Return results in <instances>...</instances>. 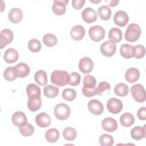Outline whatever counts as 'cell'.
Returning a JSON list of instances; mask_svg holds the SVG:
<instances>
[{
  "label": "cell",
  "instance_id": "cell-10",
  "mask_svg": "<svg viewBox=\"0 0 146 146\" xmlns=\"http://www.w3.org/2000/svg\"><path fill=\"white\" fill-rule=\"evenodd\" d=\"M78 67L82 73L88 74L94 68V63L90 58L84 57L80 59Z\"/></svg>",
  "mask_w": 146,
  "mask_h": 146
},
{
  "label": "cell",
  "instance_id": "cell-7",
  "mask_svg": "<svg viewBox=\"0 0 146 146\" xmlns=\"http://www.w3.org/2000/svg\"><path fill=\"white\" fill-rule=\"evenodd\" d=\"M107 108L110 112L116 114L121 111L123 109V103L119 99L112 98L107 101Z\"/></svg>",
  "mask_w": 146,
  "mask_h": 146
},
{
  "label": "cell",
  "instance_id": "cell-9",
  "mask_svg": "<svg viewBox=\"0 0 146 146\" xmlns=\"http://www.w3.org/2000/svg\"><path fill=\"white\" fill-rule=\"evenodd\" d=\"M113 21L117 26L124 27L129 21L128 15L123 10H119L114 15Z\"/></svg>",
  "mask_w": 146,
  "mask_h": 146
},
{
  "label": "cell",
  "instance_id": "cell-21",
  "mask_svg": "<svg viewBox=\"0 0 146 146\" xmlns=\"http://www.w3.org/2000/svg\"><path fill=\"white\" fill-rule=\"evenodd\" d=\"M120 53L121 56L125 59L131 58L134 56V47L130 44H123L120 48Z\"/></svg>",
  "mask_w": 146,
  "mask_h": 146
},
{
  "label": "cell",
  "instance_id": "cell-32",
  "mask_svg": "<svg viewBox=\"0 0 146 146\" xmlns=\"http://www.w3.org/2000/svg\"><path fill=\"white\" fill-rule=\"evenodd\" d=\"M5 79L8 81H13L18 77L15 67H9L6 68L3 72Z\"/></svg>",
  "mask_w": 146,
  "mask_h": 146
},
{
  "label": "cell",
  "instance_id": "cell-28",
  "mask_svg": "<svg viewBox=\"0 0 146 146\" xmlns=\"http://www.w3.org/2000/svg\"><path fill=\"white\" fill-rule=\"evenodd\" d=\"M59 137V132L55 128H51L45 133V138L49 143H55Z\"/></svg>",
  "mask_w": 146,
  "mask_h": 146
},
{
  "label": "cell",
  "instance_id": "cell-31",
  "mask_svg": "<svg viewBox=\"0 0 146 146\" xmlns=\"http://www.w3.org/2000/svg\"><path fill=\"white\" fill-rule=\"evenodd\" d=\"M43 93L47 98H54L58 95L59 89L58 87L52 85H48L44 87Z\"/></svg>",
  "mask_w": 146,
  "mask_h": 146
},
{
  "label": "cell",
  "instance_id": "cell-46",
  "mask_svg": "<svg viewBox=\"0 0 146 146\" xmlns=\"http://www.w3.org/2000/svg\"><path fill=\"white\" fill-rule=\"evenodd\" d=\"M138 118L141 120H145L146 119V108L143 107L139 108L137 112Z\"/></svg>",
  "mask_w": 146,
  "mask_h": 146
},
{
  "label": "cell",
  "instance_id": "cell-15",
  "mask_svg": "<svg viewBox=\"0 0 146 146\" xmlns=\"http://www.w3.org/2000/svg\"><path fill=\"white\" fill-rule=\"evenodd\" d=\"M35 123L39 127L41 128H46L50 125L51 123V119L47 113L41 112L35 116Z\"/></svg>",
  "mask_w": 146,
  "mask_h": 146
},
{
  "label": "cell",
  "instance_id": "cell-37",
  "mask_svg": "<svg viewBox=\"0 0 146 146\" xmlns=\"http://www.w3.org/2000/svg\"><path fill=\"white\" fill-rule=\"evenodd\" d=\"M19 132L22 136L28 137L33 134L34 132V128L32 124L27 122L25 125L19 127Z\"/></svg>",
  "mask_w": 146,
  "mask_h": 146
},
{
  "label": "cell",
  "instance_id": "cell-1",
  "mask_svg": "<svg viewBox=\"0 0 146 146\" xmlns=\"http://www.w3.org/2000/svg\"><path fill=\"white\" fill-rule=\"evenodd\" d=\"M70 80V75L64 70H55L51 75V83L59 87H63L68 84Z\"/></svg>",
  "mask_w": 146,
  "mask_h": 146
},
{
  "label": "cell",
  "instance_id": "cell-2",
  "mask_svg": "<svg viewBox=\"0 0 146 146\" xmlns=\"http://www.w3.org/2000/svg\"><path fill=\"white\" fill-rule=\"evenodd\" d=\"M141 29L136 23L129 24L124 33V37L127 41L134 42L139 39L141 35Z\"/></svg>",
  "mask_w": 146,
  "mask_h": 146
},
{
  "label": "cell",
  "instance_id": "cell-4",
  "mask_svg": "<svg viewBox=\"0 0 146 146\" xmlns=\"http://www.w3.org/2000/svg\"><path fill=\"white\" fill-rule=\"evenodd\" d=\"M131 93L133 99L137 102H144L146 99V94L144 87L140 84H136L131 88Z\"/></svg>",
  "mask_w": 146,
  "mask_h": 146
},
{
  "label": "cell",
  "instance_id": "cell-16",
  "mask_svg": "<svg viewBox=\"0 0 146 146\" xmlns=\"http://www.w3.org/2000/svg\"><path fill=\"white\" fill-rule=\"evenodd\" d=\"M42 100L40 96H33L28 97L27 107L33 112L38 111L41 107Z\"/></svg>",
  "mask_w": 146,
  "mask_h": 146
},
{
  "label": "cell",
  "instance_id": "cell-6",
  "mask_svg": "<svg viewBox=\"0 0 146 146\" xmlns=\"http://www.w3.org/2000/svg\"><path fill=\"white\" fill-rule=\"evenodd\" d=\"M100 50L103 55L106 57H111L113 56L116 52V43L110 40H107L101 44Z\"/></svg>",
  "mask_w": 146,
  "mask_h": 146
},
{
  "label": "cell",
  "instance_id": "cell-13",
  "mask_svg": "<svg viewBox=\"0 0 146 146\" xmlns=\"http://www.w3.org/2000/svg\"><path fill=\"white\" fill-rule=\"evenodd\" d=\"M82 17L84 21L88 23H91L97 19L98 15L92 8L86 7L82 13Z\"/></svg>",
  "mask_w": 146,
  "mask_h": 146
},
{
  "label": "cell",
  "instance_id": "cell-3",
  "mask_svg": "<svg viewBox=\"0 0 146 146\" xmlns=\"http://www.w3.org/2000/svg\"><path fill=\"white\" fill-rule=\"evenodd\" d=\"M71 110L68 105L60 103L58 104L54 111L55 116L60 120H64L68 118L70 115Z\"/></svg>",
  "mask_w": 146,
  "mask_h": 146
},
{
  "label": "cell",
  "instance_id": "cell-25",
  "mask_svg": "<svg viewBox=\"0 0 146 146\" xmlns=\"http://www.w3.org/2000/svg\"><path fill=\"white\" fill-rule=\"evenodd\" d=\"M15 68L17 72L18 77L19 78H25L27 76L30 72L29 66L25 63H18L15 66Z\"/></svg>",
  "mask_w": 146,
  "mask_h": 146
},
{
  "label": "cell",
  "instance_id": "cell-36",
  "mask_svg": "<svg viewBox=\"0 0 146 146\" xmlns=\"http://www.w3.org/2000/svg\"><path fill=\"white\" fill-rule=\"evenodd\" d=\"M26 92L28 97L33 96H40L41 95L40 88L38 86L34 83L29 84L26 87Z\"/></svg>",
  "mask_w": 146,
  "mask_h": 146
},
{
  "label": "cell",
  "instance_id": "cell-20",
  "mask_svg": "<svg viewBox=\"0 0 146 146\" xmlns=\"http://www.w3.org/2000/svg\"><path fill=\"white\" fill-rule=\"evenodd\" d=\"M131 136L133 139L137 140L145 138L146 136L145 125H144L143 127L136 126L133 127L131 130Z\"/></svg>",
  "mask_w": 146,
  "mask_h": 146
},
{
  "label": "cell",
  "instance_id": "cell-8",
  "mask_svg": "<svg viewBox=\"0 0 146 146\" xmlns=\"http://www.w3.org/2000/svg\"><path fill=\"white\" fill-rule=\"evenodd\" d=\"M14 38L13 31L8 29L2 30L0 34V48L2 49L10 43Z\"/></svg>",
  "mask_w": 146,
  "mask_h": 146
},
{
  "label": "cell",
  "instance_id": "cell-19",
  "mask_svg": "<svg viewBox=\"0 0 146 146\" xmlns=\"http://www.w3.org/2000/svg\"><path fill=\"white\" fill-rule=\"evenodd\" d=\"M70 35L74 40H80L85 35V29L81 25H76L71 29Z\"/></svg>",
  "mask_w": 146,
  "mask_h": 146
},
{
  "label": "cell",
  "instance_id": "cell-22",
  "mask_svg": "<svg viewBox=\"0 0 146 146\" xmlns=\"http://www.w3.org/2000/svg\"><path fill=\"white\" fill-rule=\"evenodd\" d=\"M140 72L136 68L131 67L128 69L125 74V78L126 80L130 83H133L136 82L139 78Z\"/></svg>",
  "mask_w": 146,
  "mask_h": 146
},
{
  "label": "cell",
  "instance_id": "cell-26",
  "mask_svg": "<svg viewBox=\"0 0 146 146\" xmlns=\"http://www.w3.org/2000/svg\"><path fill=\"white\" fill-rule=\"evenodd\" d=\"M120 121L123 126L129 127L134 124L135 118L132 113L129 112H125L121 115Z\"/></svg>",
  "mask_w": 146,
  "mask_h": 146
},
{
  "label": "cell",
  "instance_id": "cell-42",
  "mask_svg": "<svg viewBox=\"0 0 146 146\" xmlns=\"http://www.w3.org/2000/svg\"><path fill=\"white\" fill-rule=\"evenodd\" d=\"M134 56L136 59H141L143 58L145 53V48L143 45L137 44L134 47Z\"/></svg>",
  "mask_w": 146,
  "mask_h": 146
},
{
  "label": "cell",
  "instance_id": "cell-35",
  "mask_svg": "<svg viewBox=\"0 0 146 146\" xmlns=\"http://www.w3.org/2000/svg\"><path fill=\"white\" fill-rule=\"evenodd\" d=\"M77 136V132L75 129L72 127H66L63 131V136L68 141H73Z\"/></svg>",
  "mask_w": 146,
  "mask_h": 146
},
{
  "label": "cell",
  "instance_id": "cell-43",
  "mask_svg": "<svg viewBox=\"0 0 146 146\" xmlns=\"http://www.w3.org/2000/svg\"><path fill=\"white\" fill-rule=\"evenodd\" d=\"M70 80L68 84L72 86H76L79 84L81 79V76L79 74L76 72H72L70 74Z\"/></svg>",
  "mask_w": 146,
  "mask_h": 146
},
{
  "label": "cell",
  "instance_id": "cell-29",
  "mask_svg": "<svg viewBox=\"0 0 146 146\" xmlns=\"http://www.w3.org/2000/svg\"><path fill=\"white\" fill-rule=\"evenodd\" d=\"M98 12L100 18L103 21H107L110 19L112 14L111 9L108 6L105 5L99 7Z\"/></svg>",
  "mask_w": 146,
  "mask_h": 146
},
{
  "label": "cell",
  "instance_id": "cell-14",
  "mask_svg": "<svg viewBox=\"0 0 146 146\" xmlns=\"http://www.w3.org/2000/svg\"><path fill=\"white\" fill-rule=\"evenodd\" d=\"M102 128L107 132H113L117 128V123L116 120L112 117H106L102 121Z\"/></svg>",
  "mask_w": 146,
  "mask_h": 146
},
{
  "label": "cell",
  "instance_id": "cell-30",
  "mask_svg": "<svg viewBox=\"0 0 146 146\" xmlns=\"http://www.w3.org/2000/svg\"><path fill=\"white\" fill-rule=\"evenodd\" d=\"M34 79L39 85L44 86L47 83V73L44 70H38L35 74Z\"/></svg>",
  "mask_w": 146,
  "mask_h": 146
},
{
  "label": "cell",
  "instance_id": "cell-5",
  "mask_svg": "<svg viewBox=\"0 0 146 146\" xmlns=\"http://www.w3.org/2000/svg\"><path fill=\"white\" fill-rule=\"evenodd\" d=\"M105 30L102 26L95 25L91 27L88 30L90 38L94 42H99L105 36Z\"/></svg>",
  "mask_w": 146,
  "mask_h": 146
},
{
  "label": "cell",
  "instance_id": "cell-39",
  "mask_svg": "<svg viewBox=\"0 0 146 146\" xmlns=\"http://www.w3.org/2000/svg\"><path fill=\"white\" fill-rule=\"evenodd\" d=\"M96 79L91 75H87L83 78V86L88 88H94L96 87Z\"/></svg>",
  "mask_w": 146,
  "mask_h": 146
},
{
  "label": "cell",
  "instance_id": "cell-17",
  "mask_svg": "<svg viewBox=\"0 0 146 146\" xmlns=\"http://www.w3.org/2000/svg\"><path fill=\"white\" fill-rule=\"evenodd\" d=\"M11 120L14 125L21 127L27 123L26 115L21 111L15 112L11 117Z\"/></svg>",
  "mask_w": 146,
  "mask_h": 146
},
{
  "label": "cell",
  "instance_id": "cell-18",
  "mask_svg": "<svg viewBox=\"0 0 146 146\" xmlns=\"http://www.w3.org/2000/svg\"><path fill=\"white\" fill-rule=\"evenodd\" d=\"M19 57V54L18 51L13 48H9L6 50L4 54V60L7 63H13L15 62Z\"/></svg>",
  "mask_w": 146,
  "mask_h": 146
},
{
  "label": "cell",
  "instance_id": "cell-34",
  "mask_svg": "<svg viewBox=\"0 0 146 146\" xmlns=\"http://www.w3.org/2000/svg\"><path fill=\"white\" fill-rule=\"evenodd\" d=\"M43 42L46 46L53 47L57 43L58 39L55 35L51 33H48L43 36Z\"/></svg>",
  "mask_w": 146,
  "mask_h": 146
},
{
  "label": "cell",
  "instance_id": "cell-40",
  "mask_svg": "<svg viewBox=\"0 0 146 146\" xmlns=\"http://www.w3.org/2000/svg\"><path fill=\"white\" fill-rule=\"evenodd\" d=\"M62 98L67 101H73L76 96V91L72 88H66L62 91Z\"/></svg>",
  "mask_w": 146,
  "mask_h": 146
},
{
  "label": "cell",
  "instance_id": "cell-11",
  "mask_svg": "<svg viewBox=\"0 0 146 146\" xmlns=\"http://www.w3.org/2000/svg\"><path fill=\"white\" fill-rule=\"evenodd\" d=\"M88 108L90 112L95 115H101L104 110L102 103L96 99L91 100L88 103Z\"/></svg>",
  "mask_w": 146,
  "mask_h": 146
},
{
  "label": "cell",
  "instance_id": "cell-45",
  "mask_svg": "<svg viewBox=\"0 0 146 146\" xmlns=\"http://www.w3.org/2000/svg\"><path fill=\"white\" fill-rule=\"evenodd\" d=\"M85 0H72V6L76 10H80L84 5Z\"/></svg>",
  "mask_w": 146,
  "mask_h": 146
},
{
  "label": "cell",
  "instance_id": "cell-33",
  "mask_svg": "<svg viewBox=\"0 0 146 146\" xmlns=\"http://www.w3.org/2000/svg\"><path fill=\"white\" fill-rule=\"evenodd\" d=\"M96 89L97 94L100 96H104L108 95L110 93L111 86L107 82H102L99 84Z\"/></svg>",
  "mask_w": 146,
  "mask_h": 146
},
{
  "label": "cell",
  "instance_id": "cell-41",
  "mask_svg": "<svg viewBox=\"0 0 146 146\" xmlns=\"http://www.w3.org/2000/svg\"><path fill=\"white\" fill-rule=\"evenodd\" d=\"M99 143L102 146H112L113 144V139L108 134H103L99 137Z\"/></svg>",
  "mask_w": 146,
  "mask_h": 146
},
{
  "label": "cell",
  "instance_id": "cell-47",
  "mask_svg": "<svg viewBox=\"0 0 146 146\" xmlns=\"http://www.w3.org/2000/svg\"><path fill=\"white\" fill-rule=\"evenodd\" d=\"M107 4L110 7H113L117 5V4L119 3V1H114V0H110V1H105Z\"/></svg>",
  "mask_w": 146,
  "mask_h": 146
},
{
  "label": "cell",
  "instance_id": "cell-23",
  "mask_svg": "<svg viewBox=\"0 0 146 146\" xmlns=\"http://www.w3.org/2000/svg\"><path fill=\"white\" fill-rule=\"evenodd\" d=\"M8 17L9 20L13 23L21 22L23 18V13L19 8H13L9 12Z\"/></svg>",
  "mask_w": 146,
  "mask_h": 146
},
{
  "label": "cell",
  "instance_id": "cell-12",
  "mask_svg": "<svg viewBox=\"0 0 146 146\" xmlns=\"http://www.w3.org/2000/svg\"><path fill=\"white\" fill-rule=\"evenodd\" d=\"M68 3V0H55L52 6L54 13L57 15H62L66 12V6Z\"/></svg>",
  "mask_w": 146,
  "mask_h": 146
},
{
  "label": "cell",
  "instance_id": "cell-48",
  "mask_svg": "<svg viewBox=\"0 0 146 146\" xmlns=\"http://www.w3.org/2000/svg\"><path fill=\"white\" fill-rule=\"evenodd\" d=\"M90 1L91 2H92V3H99V2H101V0H99V1H92V0H90Z\"/></svg>",
  "mask_w": 146,
  "mask_h": 146
},
{
  "label": "cell",
  "instance_id": "cell-38",
  "mask_svg": "<svg viewBox=\"0 0 146 146\" xmlns=\"http://www.w3.org/2000/svg\"><path fill=\"white\" fill-rule=\"evenodd\" d=\"M28 47L30 51L33 52H38L40 50L42 44L38 39L33 38L29 40L28 43Z\"/></svg>",
  "mask_w": 146,
  "mask_h": 146
},
{
  "label": "cell",
  "instance_id": "cell-24",
  "mask_svg": "<svg viewBox=\"0 0 146 146\" xmlns=\"http://www.w3.org/2000/svg\"><path fill=\"white\" fill-rule=\"evenodd\" d=\"M108 38L110 41L115 43H119L122 39L121 30L117 27L111 29L108 33Z\"/></svg>",
  "mask_w": 146,
  "mask_h": 146
},
{
  "label": "cell",
  "instance_id": "cell-44",
  "mask_svg": "<svg viewBox=\"0 0 146 146\" xmlns=\"http://www.w3.org/2000/svg\"><path fill=\"white\" fill-rule=\"evenodd\" d=\"M82 93L86 97H88V98L92 97L97 94V89L96 87L94 88L91 89V88H86L83 86V87L82 88Z\"/></svg>",
  "mask_w": 146,
  "mask_h": 146
},
{
  "label": "cell",
  "instance_id": "cell-27",
  "mask_svg": "<svg viewBox=\"0 0 146 146\" xmlns=\"http://www.w3.org/2000/svg\"><path fill=\"white\" fill-rule=\"evenodd\" d=\"M115 94L120 97H124L128 95L129 92V88L128 86L123 83L117 84L114 88Z\"/></svg>",
  "mask_w": 146,
  "mask_h": 146
}]
</instances>
